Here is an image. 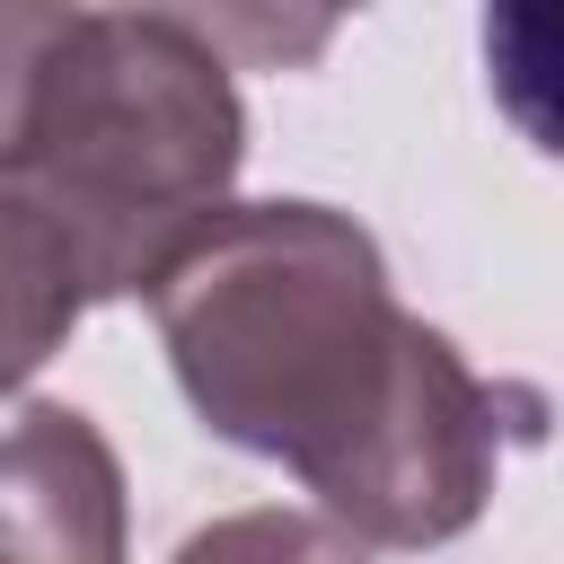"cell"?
<instances>
[{
	"mask_svg": "<svg viewBox=\"0 0 564 564\" xmlns=\"http://www.w3.org/2000/svg\"><path fill=\"white\" fill-rule=\"evenodd\" d=\"M88 317V291H79V264L62 247V229L0 185V397L26 388L62 344L70 326Z\"/></svg>",
	"mask_w": 564,
	"mask_h": 564,
	"instance_id": "277c9868",
	"label": "cell"
},
{
	"mask_svg": "<svg viewBox=\"0 0 564 564\" xmlns=\"http://www.w3.org/2000/svg\"><path fill=\"white\" fill-rule=\"evenodd\" d=\"M167 564H370V546H352L335 520L291 511V502H256V511H220L203 520Z\"/></svg>",
	"mask_w": 564,
	"mask_h": 564,
	"instance_id": "5b68a950",
	"label": "cell"
},
{
	"mask_svg": "<svg viewBox=\"0 0 564 564\" xmlns=\"http://www.w3.org/2000/svg\"><path fill=\"white\" fill-rule=\"evenodd\" d=\"M238 167L247 106L212 18L53 9L0 185L62 229L88 308L141 300L150 273L229 203Z\"/></svg>",
	"mask_w": 564,
	"mask_h": 564,
	"instance_id": "7a4b0ae2",
	"label": "cell"
},
{
	"mask_svg": "<svg viewBox=\"0 0 564 564\" xmlns=\"http://www.w3.org/2000/svg\"><path fill=\"white\" fill-rule=\"evenodd\" d=\"M0 564H132V485L70 397L0 405Z\"/></svg>",
	"mask_w": 564,
	"mask_h": 564,
	"instance_id": "3957f363",
	"label": "cell"
},
{
	"mask_svg": "<svg viewBox=\"0 0 564 564\" xmlns=\"http://www.w3.org/2000/svg\"><path fill=\"white\" fill-rule=\"evenodd\" d=\"M194 423L291 467L352 546H449L502 476V388L397 300L379 238L308 194L220 203L141 291Z\"/></svg>",
	"mask_w": 564,
	"mask_h": 564,
	"instance_id": "6da1fadb",
	"label": "cell"
}]
</instances>
